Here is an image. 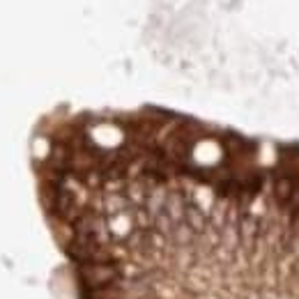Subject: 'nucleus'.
Here are the masks:
<instances>
[{
    "mask_svg": "<svg viewBox=\"0 0 299 299\" xmlns=\"http://www.w3.org/2000/svg\"><path fill=\"white\" fill-rule=\"evenodd\" d=\"M125 272L120 267L118 258H106L97 260V262H85V265H76V281L83 295L101 293L106 288H113L122 283Z\"/></svg>",
    "mask_w": 299,
    "mask_h": 299,
    "instance_id": "2",
    "label": "nucleus"
},
{
    "mask_svg": "<svg viewBox=\"0 0 299 299\" xmlns=\"http://www.w3.org/2000/svg\"><path fill=\"white\" fill-rule=\"evenodd\" d=\"M42 200L46 205V212L53 219L62 221L67 226H72L74 221L81 216L83 207L79 203V196L67 186V179H55V177H44L42 184Z\"/></svg>",
    "mask_w": 299,
    "mask_h": 299,
    "instance_id": "1",
    "label": "nucleus"
}]
</instances>
